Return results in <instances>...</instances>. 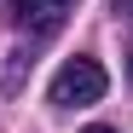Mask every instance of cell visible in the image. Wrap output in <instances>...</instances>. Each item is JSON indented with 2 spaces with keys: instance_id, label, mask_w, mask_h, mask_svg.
Returning a JSON list of instances; mask_svg holds the SVG:
<instances>
[{
  "instance_id": "cell-3",
  "label": "cell",
  "mask_w": 133,
  "mask_h": 133,
  "mask_svg": "<svg viewBox=\"0 0 133 133\" xmlns=\"http://www.w3.org/2000/svg\"><path fill=\"white\" fill-rule=\"evenodd\" d=\"M110 6H116V12H122V17H133V0H110Z\"/></svg>"
},
{
  "instance_id": "cell-2",
  "label": "cell",
  "mask_w": 133,
  "mask_h": 133,
  "mask_svg": "<svg viewBox=\"0 0 133 133\" xmlns=\"http://www.w3.org/2000/svg\"><path fill=\"white\" fill-rule=\"evenodd\" d=\"M12 6H17V17H23V23H35L41 35H46V29L64 23V6H70V0H12Z\"/></svg>"
},
{
  "instance_id": "cell-4",
  "label": "cell",
  "mask_w": 133,
  "mask_h": 133,
  "mask_svg": "<svg viewBox=\"0 0 133 133\" xmlns=\"http://www.w3.org/2000/svg\"><path fill=\"white\" fill-rule=\"evenodd\" d=\"M81 133H116V127H104V122H93V127H81Z\"/></svg>"
},
{
  "instance_id": "cell-5",
  "label": "cell",
  "mask_w": 133,
  "mask_h": 133,
  "mask_svg": "<svg viewBox=\"0 0 133 133\" xmlns=\"http://www.w3.org/2000/svg\"><path fill=\"white\" fill-rule=\"evenodd\" d=\"M127 75H133V58H127Z\"/></svg>"
},
{
  "instance_id": "cell-1",
  "label": "cell",
  "mask_w": 133,
  "mask_h": 133,
  "mask_svg": "<svg viewBox=\"0 0 133 133\" xmlns=\"http://www.w3.org/2000/svg\"><path fill=\"white\" fill-rule=\"evenodd\" d=\"M104 87H110V75H104V64H98V58H70V64L52 75L46 98L64 104V110H75V104H98V98H104Z\"/></svg>"
}]
</instances>
